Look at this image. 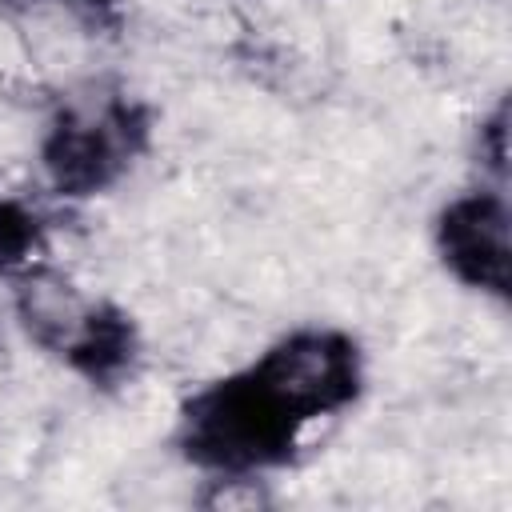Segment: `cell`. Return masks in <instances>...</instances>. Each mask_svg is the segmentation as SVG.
Segmentation results:
<instances>
[{
	"label": "cell",
	"mask_w": 512,
	"mask_h": 512,
	"mask_svg": "<svg viewBox=\"0 0 512 512\" xmlns=\"http://www.w3.org/2000/svg\"><path fill=\"white\" fill-rule=\"evenodd\" d=\"M156 108L128 88L92 84L64 96L44 120L36 160L60 200H96L112 192L152 152Z\"/></svg>",
	"instance_id": "3957f363"
},
{
	"label": "cell",
	"mask_w": 512,
	"mask_h": 512,
	"mask_svg": "<svg viewBox=\"0 0 512 512\" xmlns=\"http://www.w3.org/2000/svg\"><path fill=\"white\" fill-rule=\"evenodd\" d=\"M40 4H56L80 20H92V24H104V28H116L120 24V0H40Z\"/></svg>",
	"instance_id": "52a82bcc"
},
{
	"label": "cell",
	"mask_w": 512,
	"mask_h": 512,
	"mask_svg": "<svg viewBox=\"0 0 512 512\" xmlns=\"http://www.w3.org/2000/svg\"><path fill=\"white\" fill-rule=\"evenodd\" d=\"M8 284L12 316L44 356L104 392L132 380L140 364V328L128 308L80 288L48 260L24 268Z\"/></svg>",
	"instance_id": "7a4b0ae2"
},
{
	"label": "cell",
	"mask_w": 512,
	"mask_h": 512,
	"mask_svg": "<svg viewBox=\"0 0 512 512\" xmlns=\"http://www.w3.org/2000/svg\"><path fill=\"white\" fill-rule=\"evenodd\" d=\"M40 260H48L44 216L28 200L0 192V280H12Z\"/></svg>",
	"instance_id": "5b68a950"
},
{
	"label": "cell",
	"mask_w": 512,
	"mask_h": 512,
	"mask_svg": "<svg viewBox=\"0 0 512 512\" xmlns=\"http://www.w3.org/2000/svg\"><path fill=\"white\" fill-rule=\"evenodd\" d=\"M368 360L336 324H300L256 360L192 388L176 408L172 444L196 472L220 484H252L288 468L312 424L360 404Z\"/></svg>",
	"instance_id": "6da1fadb"
},
{
	"label": "cell",
	"mask_w": 512,
	"mask_h": 512,
	"mask_svg": "<svg viewBox=\"0 0 512 512\" xmlns=\"http://www.w3.org/2000/svg\"><path fill=\"white\" fill-rule=\"evenodd\" d=\"M476 144H480V160H484L492 184H508V100H496L492 116L480 120Z\"/></svg>",
	"instance_id": "8992f818"
},
{
	"label": "cell",
	"mask_w": 512,
	"mask_h": 512,
	"mask_svg": "<svg viewBox=\"0 0 512 512\" xmlns=\"http://www.w3.org/2000/svg\"><path fill=\"white\" fill-rule=\"evenodd\" d=\"M432 248L460 288L504 304L512 292V208L504 184H476L444 200L432 220Z\"/></svg>",
	"instance_id": "277c9868"
}]
</instances>
